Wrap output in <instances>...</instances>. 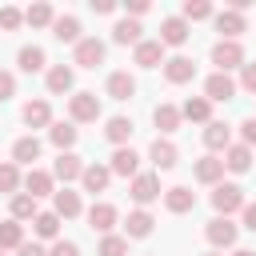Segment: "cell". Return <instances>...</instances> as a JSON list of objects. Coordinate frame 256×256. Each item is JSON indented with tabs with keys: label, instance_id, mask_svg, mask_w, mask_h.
Masks as SVG:
<instances>
[{
	"label": "cell",
	"instance_id": "cell-32",
	"mask_svg": "<svg viewBox=\"0 0 256 256\" xmlns=\"http://www.w3.org/2000/svg\"><path fill=\"white\" fill-rule=\"evenodd\" d=\"M16 64H20V72H40V68L48 64V56H44L40 44H24V48L16 52Z\"/></svg>",
	"mask_w": 256,
	"mask_h": 256
},
{
	"label": "cell",
	"instance_id": "cell-3",
	"mask_svg": "<svg viewBox=\"0 0 256 256\" xmlns=\"http://www.w3.org/2000/svg\"><path fill=\"white\" fill-rule=\"evenodd\" d=\"M204 236H208V244H212V252H220V248H232L236 244V236H240V228L228 220V216H212L208 224H204Z\"/></svg>",
	"mask_w": 256,
	"mask_h": 256
},
{
	"label": "cell",
	"instance_id": "cell-37",
	"mask_svg": "<svg viewBox=\"0 0 256 256\" xmlns=\"http://www.w3.org/2000/svg\"><path fill=\"white\" fill-rule=\"evenodd\" d=\"M32 232H36L40 240H60V216H56V212H40V216L32 220Z\"/></svg>",
	"mask_w": 256,
	"mask_h": 256
},
{
	"label": "cell",
	"instance_id": "cell-52",
	"mask_svg": "<svg viewBox=\"0 0 256 256\" xmlns=\"http://www.w3.org/2000/svg\"><path fill=\"white\" fill-rule=\"evenodd\" d=\"M204 256H220V252H204Z\"/></svg>",
	"mask_w": 256,
	"mask_h": 256
},
{
	"label": "cell",
	"instance_id": "cell-11",
	"mask_svg": "<svg viewBox=\"0 0 256 256\" xmlns=\"http://www.w3.org/2000/svg\"><path fill=\"white\" fill-rule=\"evenodd\" d=\"M84 168H88V164H84L76 152H60V156H56V164H52V176H56V180H64V188H68L72 180H80V176H84Z\"/></svg>",
	"mask_w": 256,
	"mask_h": 256
},
{
	"label": "cell",
	"instance_id": "cell-33",
	"mask_svg": "<svg viewBox=\"0 0 256 256\" xmlns=\"http://www.w3.org/2000/svg\"><path fill=\"white\" fill-rule=\"evenodd\" d=\"M40 160V140L36 136H20L12 144V164H36Z\"/></svg>",
	"mask_w": 256,
	"mask_h": 256
},
{
	"label": "cell",
	"instance_id": "cell-49",
	"mask_svg": "<svg viewBox=\"0 0 256 256\" xmlns=\"http://www.w3.org/2000/svg\"><path fill=\"white\" fill-rule=\"evenodd\" d=\"M240 216H244V228H248V232H256V204H244V212H240Z\"/></svg>",
	"mask_w": 256,
	"mask_h": 256
},
{
	"label": "cell",
	"instance_id": "cell-19",
	"mask_svg": "<svg viewBox=\"0 0 256 256\" xmlns=\"http://www.w3.org/2000/svg\"><path fill=\"white\" fill-rule=\"evenodd\" d=\"M108 168H112V176H140V156L132 152V148H116L112 152V160H108Z\"/></svg>",
	"mask_w": 256,
	"mask_h": 256
},
{
	"label": "cell",
	"instance_id": "cell-2",
	"mask_svg": "<svg viewBox=\"0 0 256 256\" xmlns=\"http://www.w3.org/2000/svg\"><path fill=\"white\" fill-rule=\"evenodd\" d=\"M244 188L240 184H216L212 188V208L216 216H232V212H244Z\"/></svg>",
	"mask_w": 256,
	"mask_h": 256
},
{
	"label": "cell",
	"instance_id": "cell-31",
	"mask_svg": "<svg viewBox=\"0 0 256 256\" xmlns=\"http://www.w3.org/2000/svg\"><path fill=\"white\" fill-rule=\"evenodd\" d=\"M140 32H144V28H140V20L124 16V20H116V28H112V40H116V44H132V48H136V44L144 40Z\"/></svg>",
	"mask_w": 256,
	"mask_h": 256
},
{
	"label": "cell",
	"instance_id": "cell-30",
	"mask_svg": "<svg viewBox=\"0 0 256 256\" xmlns=\"http://www.w3.org/2000/svg\"><path fill=\"white\" fill-rule=\"evenodd\" d=\"M76 136H80V132H76V124H72V120H56V124L48 128V140H52V144H56L60 152H72Z\"/></svg>",
	"mask_w": 256,
	"mask_h": 256
},
{
	"label": "cell",
	"instance_id": "cell-38",
	"mask_svg": "<svg viewBox=\"0 0 256 256\" xmlns=\"http://www.w3.org/2000/svg\"><path fill=\"white\" fill-rule=\"evenodd\" d=\"M24 24H32V28H52V24H56L52 4H32V8L24 12Z\"/></svg>",
	"mask_w": 256,
	"mask_h": 256
},
{
	"label": "cell",
	"instance_id": "cell-53",
	"mask_svg": "<svg viewBox=\"0 0 256 256\" xmlns=\"http://www.w3.org/2000/svg\"><path fill=\"white\" fill-rule=\"evenodd\" d=\"M0 256H4V252H0Z\"/></svg>",
	"mask_w": 256,
	"mask_h": 256
},
{
	"label": "cell",
	"instance_id": "cell-50",
	"mask_svg": "<svg viewBox=\"0 0 256 256\" xmlns=\"http://www.w3.org/2000/svg\"><path fill=\"white\" fill-rule=\"evenodd\" d=\"M148 12V0H128V16L136 20V16H144Z\"/></svg>",
	"mask_w": 256,
	"mask_h": 256
},
{
	"label": "cell",
	"instance_id": "cell-12",
	"mask_svg": "<svg viewBox=\"0 0 256 256\" xmlns=\"http://www.w3.org/2000/svg\"><path fill=\"white\" fill-rule=\"evenodd\" d=\"M236 88H240V84H236L228 72H212V76L204 80V96H208L212 104H216V100H232V96H236Z\"/></svg>",
	"mask_w": 256,
	"mask_h": 256
},
{
	"label": "cell",
	"instance_id": "cell-47",
	"mask_svg": "<svg viewBox=\"0 0 256 256\" xmlns=\"http://www.w3.org/2000/svg\"><path fill=\"white\" fill-rule=\"evenodd\" d=\"M16 256H48V252H44V244H36V240L28 244V240H24V244L16 248Z\"/></svg>",
	"mask_w": 256,
	"mask_h": 256
},
{
	"label": "cell",
	"instance_id": "cell-15",
	"mask_svg": "<svg viewBox=\"0 0 256 256\" xmlns=\"http://www.w3.org/2000/svg\"><path fill=\"white\" fill-rule=\"evenodd\" d=\"M44 84H48V92H52V96H64V92H72L76 72H72L68 64H52V68L44 72Z\"/></svg>",
	"mask_w": 256,
	"mask_h": 256
},
{
	"label": "cell",
	"instance_id": "cell-26",
	"mask_svg": "<svg viewBox=\"0 0 256 256\" xmlns=\"http://www.w3.org/2000/svg\"><path fill=\"white\" fill-rule=\"evenodd\" d=\"M108 96H112V100H132V96H136V76L124 72V68L112 72V76H108Z\"/></svg>",
	"mask_w": 256,
	"mask_h": 256
},
{
	"label": "cell",
	"instance_id": "cell-48",
	"mask_svg": "<svg viewBox=\"0 0 256 256\" xmlns=\"http://www.w3.org/2000/svg\"><path fill=\"white\" fill-rule=\"evenodd\" d=\"M92 12H96V16H108V12H116V0H92Z\"/></svg>",
	"mask_w": 256,
	"mask_h": 256
},
{
	"label": "cell",
	"instance_id": "cell-16",
	"mask_svg": "<svg viewBox=\"0 0 256 256\" xmlns=\"http://www.w3.org/2000/svg\"><path fill=\"white\" fill-rule=\"evenodd\" d=\"M204 148H208V152H228V148H232V128H228L224 120L204 124Z\"/></svg>",
	"mask_w": 256,
	"mask_h": 256
},
{
	"label": "cell",
	"instance_id": "cell-40",
	"mask_svg": "<svg viewBox=\"0 0 256 256\" xmlns=\"http://www.w3.org/2000/svg\"><path fill=\"white\" fill-rule=\"evenodd\" d=\"M100 256H128V236H116V232L100 236Z\"/></svg>",
	"mask_w": 256,
	"mask_h": 256
},
{
	"label": "cell",
	"instance_id": "cell-29",
	"mask_svg": "<svg viewBox=\"0 0 256 256\" xmlns=\"http://www.w3.org/2000/svg\"><path fill=\"white\" fill-rule=\"evenodd\" d=\"M52 36H56L60 44H72V48L84 40V36H80V20H76V16H56V24H52Z\"/></svg>",
	"mask_w": 256,
	"mask_h": 256
},
{
	"label": "cell",
	"instance_id": "cell-1",
	"mask_svg": "<svg viewBox=\"0 0 256 256\" xmlns=\"http://www.w3.org/2000/svg\"><path fill=\"white\" fill-rule=\"evenodd\" d=\"M68 116H72V124H92V120H100V96H96V92H72V96H68Z\"/></svg>",
	"mask_w": 256,
	"mask_h": 256
},
{
	"label": "cell",
	"instance_id": "cell-23",
	"mask_svg": "<svg viewBox=\"0 0 256 256\" xmlns=\"http://www.w3.org/2000/svg\"><path fill=\"white\" fill-rule=\"evenodd\" d=\"M20 116H24L28 128H52V104L48 100H28Z\"/></svg>",
	"mask_w": 256,
	"mask_h": 256
},
{
	"label": "cell",
	"instance_id": "cell-46",
	"mask_svg": "<svg viewBox=\"0 0 256 256\" xmlns=\"http://www.w3.org/2000/svg\"><path fill=\"white\" fill-rule=\"evenodd\" d=\"M48 256H80V248H76V240H56L48 248Z\"/></svg>",
	"mask_w": 256,
	"mask_h": 256
},
{
	"label": "cell",
	"instance_id": "cell-18",
	"mask_svg": "<svg viewBox=\"0 0 256 256\" xmlns=\"http://www.w3.org/2000/svg\"><path fill=\"white\" fill-rule=\"evenodd\" d=\"M180 116L192 120V124H212V100L208 96H188L180 104Z\"/></svg>",
	"mask_w": 256,
	"mask_h": 256
},
{
	"label": "cell",
	"instance_id": "cell-34",
	"mask_svg": "<svg viewBox=\"0 0 256 256\" xmlns=\"http://www.w3.org/2000/svg\"><path fill=\"white\" fill-rule=\"evenodd\" d=\"M224 168L236 172V176L248 172V168H252V148H248V144H232V148L224 152Z\"/></svg>",
	"mask_w": 256,
	"mask_h": 256
},
{
	"label": "cell",
	"instance_id": "cell-21",
	"mask_svg": "<svg viewBox=\"0 0 256 256\" xmlns=\"http://www.w3.org/2000/svg\"><path fill=\"white\" fill-rule=\"evenodd\" d=\"M52 180H56L52 172H44V168H28V176H24V192L36 196V200H40V196H56Z\"/></svg>",
	"mask_w": 256,
	"mask_h": 256
},
{
	"label": "cell",
	"instance_id": "cell-22",
	"mask_svg": "<svg viewBox=\"0 0 256 256\" xmlns=\"http://www.w3.org/2000/svg\"><path fill=\"white\" fill-rule=\"evenodd\" d=\"M132 60H136L140 68H156V64H164V44H160V40H140V44L132 48Z\"/></svg>",
	"mask_w": 256,
	"mask_h": 256
},
{
	"label": "cell",
	"instance_id": "cell-41",
	"mask_svg": "<svg viewBox=\"0 0 256 256\" xmlns=\"http://www.w3.org/2000/svg\"><path fill=\"white\" fill-rule=\"evenodd\" d=\"M180 16H184L188 24H192V20H208V16H212V4H208V0H184Z\"/></svg>",
	"mask_w": 256,
	"mask_h": 256
},
{
	"label": "cell",
	"instance_id": "cell-14",
	"mask_svg": "<svg viewBox=\"0 0 256 256\" xmlns=\"http://www.w3.org/2000/svg\"><path fill=\"white\" fill-rule=\"evenodd\" d=\"M52 212H56L60 220H76V216L84 212L80 192H72V188H56V196H52Z\"/></svg>",
	"mask_w": 256,
	"mask_h": 256
},
{
	"label": "cell",
	"instance_id": "cell-4",
	"mask_svg": "<svg viewBox=\"0 0 256 256\" xmlns=\"http://www.w3.org/2000/svg\"><path fill=\"white\" fill-rule=\"evenodd\" d=\"M212 64H216V72L244 68V48H240V40H216V44H212Z\"/></svg>",
	"mask_w": 256,
	"mask_h": 256
},
{
	"label": "cell",
	"instance_id": "cell-17",
	"mask_svg": "<svg viewBox=\"0 0 256 256\" xmlns=\"http://www.w3.org/2000/svg\"><path fill=\"white\" fill-rule=\"evenodd\" d=\"M192 76H196V64L188 56H168L164 60V80L168 84H188Z\"/></svg>",
	"mask_w": 256,
	"mask_h": 256
},
{
	"label": "cell",
	"instance_id": "cell-39",
	"mask_svg": "<svg viewBox=\"0 0 256 256\" xmlns=\"http://www.w3.org/2000/svg\"><path fill=\"white\" fill-rule=\"evenodd\" d=\"M24 184V176H20V164H12V160H4L0 164V192H12L16 196V188Z\"/></svg>",
	"mask_w": 256,
	"mask_h": 256
},
{
	"label": "cell",
	"instance_id": "cell-27",
	"mask_svg": "<svg viewBox=\"0 0 256 256\" xmlns=\"http://www.w3.org/2000/svg\"><path fill=\"white\" fill-rule=\"evenodd\" d=\"M180 120H184V116H180L176 104H156V108H152V124H156L164 136H172V132L180 128Z\"/></svg>",
	"mask_w": 256,
	"mask_h": 256
},
{
	"label": "cell",
	"instance_id": "cell-7",
	"mask_svg": "<svg viewBox=\"0 0 256 256\" xmlns=\"http://www.w3.org/2000/svg\"><path fill=\"white\" fill-rule=\"evenodd\" d=\"M116 220H120V212H116V204H108V200H96V204L88 208V228L100 232V236H108V232L116 228Z\"/></svg>",
	"mask_w": 256,
	"mask_h": 256
},
{
	"label": "cell",
	"instance_id": "cell-10",
	"mask_svg": "<svg viewBox=\"0 0 256 256\" xmlns=\"http://www.w3.org/2000/svg\"><path fill=\"white\" fill-rule=\"evenodd\" d=\"M148 160L156 164V172H168V168H176L180 148H176L168 136H156V140H152V148H148Z\"/></svg>",
	"mask_w": 256,
	"mask_h": 256
},
{
	"label": "cell",
	"instance_id": "cell-6",
	"mask_svg": "<svg viewBox=\"0 0 256 256\" xmlns=\"http://www.w3.org/2000/svg\"><path fill=\"white\" fill-rule=\"evenodd\" d=\"M104 40H96V36H84L76 48H72V64L76 68H96V64H104Z\"/></svg>",
	"mask_w": 256,
	"mask_h": 256
},
{
	"label": "cell",
	"instance_id": "cell-28",
	"mask_svg": "<svg viewBox=\"0 0 256 256\" xmlns=\"http://www.w3.org/2000/svg\"><path fill=\"white\" fill-rule=\"evenodd\" d=\"M132 132H136V124L128 120V116H112L108 124H104V136L116 144V148H128V140H132Z\"/></svg>",
	"mask_w": 256,
	"mask_h": 256
},
{
	"label": "cell",
	"instance_id": "cell-42",
	"mask_svg": "<svg viewBox=\"0 0 256 256\" xmlns=\"http://www.w3.org/2000/svg\"><path fill=\"white\" fill-rule=\"evenodd\" d=\"M20 24H24V12H20V8H12V4L0 8V28H4V32H16Z\"/></svg>",
	"mask_w": 256,
	"mask_h": 256
},
{
	"label": "cell",
	"instance_id": "cell-8",
	"mask_svg": "<svg viewBox=\"0 0 256 256\" xmlns=\"http://www.w3.org/2000/svg\"><path fill=\"white\" fill-rule=\"evenodd\" d=\"M212 20H216V32H220V40H240V32H248V20H244V12H236V8H224V12H216Z\"/></svg>",
	"mask_w": 256,
	"mask_h": 256
},
{
	"label": "cell",
	"instance_id": "cell-13",
	"mask_svg": "<svg viewBox=\"0 0 256 256\" xmlns=\"http://www.w3.org/2000/svg\"><path fill=\"white\" fill-rule=\"evenodd\" d=\"M164 208H168L172 216H184V212H192V208H196V192H192V188H184V184L164 188Z\"/></svg>",
	"mask_w": 256,
	"mask_h": 256
},
{
	"label": "cell",
	"instance_id": "cell-9",
	"mask_svg": "<svg viewBox=\"0 0 256 256\" xmlns=\"http://www.w3.org/2000/svg\"><path fill=\"white\" fill-rule=\"evenodd\" d=\"M188 32H192V28H188L184 16H168V20H160V36H156V40H160L164 48H180V44H188Z\"/></svg>",
	"mask_w": 256,
	"mask_h": 256
},
{
	"label": "cell",
	"instance_id": "cell-36",
	"mask_svg": "<svg viewBox=\"0 0 256 256\" xmlns=\"http://www.w3.org/2000/svg\"><path fill=\"white\" fill-rule=\"evenodd\" d=\"M24 244V224L20 220H0V252H8V248H20Z\"/></svg>",
	"mask_w": 256,
	"mask_h": 256
},
{
	"label": "cell",
	"instance_id": "cell-45",
	"mask_svg": "<svg viewBox=\"0 0 256 256\" xmlns=\"http://www.w3.org/2000/svg\"><path fill=\"white\" fill-rule=\"evenodd\" d=\"M240 88L256 96V64H244V68H240Z\"/></svg>",
	"mask_w": 256,
	"mask_h": 256
},
{
	"label": "cell",
	"instance_id": "cell-20",
	"mask_svg": "<svg viewBox=\"0 0 256 256\" xmlns=\"http://www.w3.org/2000/svg\"><path fill=\"white\" fill-rule=\"evenodd\" d=\"M192 172H196V180H200V184H212V188H216V184H224V160H220V156H200Z\"/></svg>",
	"mask_w": 256,
	"mask_h": 256
},
{
	"label": "cell",
	"instance_id": "cell-43",
	"mask_svg": "<svg viewBox=\"0 0 256 256\" xmlns=\"http://www.w3.org/2000/svg\"><path fill=\"white\" fill-rule=\"evenodd\" d=\"M12 96H16V76H12L8 68H0V104L12 100Z\"/></svg>",
	"mask_w": 256,
	"mask_h": 256
},
{
	"label": "cell",
	"instance_id": "cell-35",
	"mask_svg": "<svg viewBox=\"0 0 256 256\" xmlns=\"http://www.w3.org/2000/svg\"><path fill=\"white\" fill-rule=\"evenodd\" d=\"M8 212H12V220H36L40 216V208H36V196H28V192H16L12 196V204H8Z\"/></svg>",
	"mask_w": 256,
	"mask_h": 256
},
{
	"label": "cell",
	"instance_id": "cell-44",
	"mask_svg": "<svg viewBox=\"0 0 256 256\" xmlns=\"http://www.w3.org/2000/svg\"><path fill=\"white\" fill-rule=\"evenodd\" d=\"M240 144H248V148H256V116H248V120H240Z\"/></svg>",
	"mask_w": 256,
	"mask_h": 256
},
{
	"label": "cell",
	"instance_id": "cell-24",
	"mask_svg": "<svg viewBox=\"0 0 256 256\" xmlns=\"http://www.w3.org/2000/svg\"><path fill=\"white\" fill-rule=\"evenodd\" d=\"M80 184H84V192L96 196V192H104V188L112 184V168H108V164H88L84 176H80Z\"/></svg>",
	"mask_w": 256,
	"mask_h": 256
},
{
	"label": "cell",
	"instance_id": "cell-51",
	"mask_svg": "<svg viewBox=\"0 0 256 256\" xmlns=\"http://www.w3.org/2000/svg\"><path fill=\"white\" fill-rule=\"evenodd\" d=\"M232 256H256V252H252V248H236Z\"/></svg>",
	"mask_w": 256,
	"mask_h": 256
},
{
	"label": "cell",
	"instance_id": "cell-5",
	"mask_svg": "<svg viewBox=\"0 0 256 256\" xmlns=\"http://www.w3.org/2000/svg\"><path fill=\"white\" fill-rule=\"evenodd\" d=\"M128 196H132L140 208H148L152 200H160V172H140V176H132Z\"/></svg>",
	"mask_w": 256,
	"mask_h": 256
},
{
	"label": "cell",
	"instance_id": "cell-25",
	"mask_svg": "<svg viewBox=\"0 0 256 256\" xmlns=\"http://www.w3.org/2000/svg\"><path fill=\"white\" fill-rule=\"evenodd\" d=\"M152 212L148 208H136V212H128V220H124V232H128V240H144V236H152Z\"/></svg>",
	"mask_w": 256,
	"mask_h": 256
}]
</instances>
